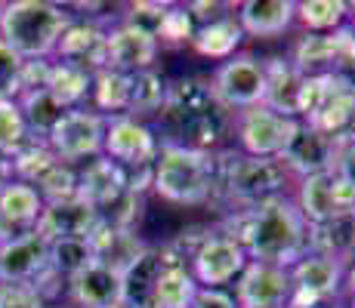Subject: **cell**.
Listing matches in <instances>:
<instances>
[{"label":"cell","mask_w":355,"mask_h":308,"mask_svg":"<svg viewBox=\"0 0 355 308\" xmlns=\"http://www.w3.org/2000/svg\"><path fill=\"white\" fill-rule=\"evenodd\" d=\"M216 161V188L226 191L229 201L250 210L263 201L284 194L291 173L278 157H248V154H223Z\"/></svg>","instance_id":"5"},{"label":"cell","mask_w":355,"mask_h":308,"mask_svg":"<svg viewBox=\"0 0 355 308\" xmlns=\"http://www.w3.org/2000/svg\"><path fill=\"white\" fill-rule=\"evenodd\" d=\"M229 235L244 246L250 262L291 269L297 259L306 256L309 225L297 210L293 197L282 194L257 203L250 210H241V216L232 222Z\"/></svg>","instance_id":"1"},{"label":"cell","mask_w":355,"mask_h":308,"mask_svg":"<svg viewBox=\"0 0 355 308\" xmlns=\"http://www.w3.org/2000/svg\"><path fill=\"white\" fill-rule=\"evenodd\" d=\"M297 22L306 34H331L349 22V3L343 0H303L297 3Z\"/></svg>","instance_id":"32"},{"label":"cell","mask_w":355,"mask_h":308,"mask_svg":"<svg viewBox=\"0 0 355 308\" xmlns=\"http://www.w3.org/2000/svg\"><path fill=\"white\" fill-rule=\"evenodd\" d=\"M170 256L155 246H142L133 259L121 269L124 278V308H148L152 305V293L158 284L161 271L167 269Z\"/></svg>","instance_id":"20"},{"label":"cell","mask_w":355,"mask_h":308,"mask_svg":"<svg viewBox=\"0 0 355 308\" xmlns=\"http://www.w3.org/2000/svg\"><path fill=\"white\" fill-rule=\"evenodd\" d=\"M303 123L312 127L315 133L327 136L337 148L349 145V142H355V96L340 90L322 111L312 114V118H306Z\"/></svg>","instance_id":"23"},{"label":"cell","mask_w":355,"mask_h":308,"mask_svg":"<svg viewBox=\"0 0 355 308\" xmlns=\"http://www.w3.org/2000/svg\"><path fill=\"white\" fill-rule=\"evenodd\" d=\"M349 296H352V302H349V308H355V293H349Z\"/></svg>","instance_id":"48"},{"label":"cell","mask_w":355,"mask_h":308,"mask_svg":"<svg viewBox=\"0 0 355 308\" xmlns=\"http://www.w3.org/2000/svg\"><path fill=\"white\" fill-rule=\"evenodd\" d=\"M334 173H337V179H343L346 185H349V188H355V142H349V145H343L337 152Z\"/></svg>","instance_id":"43"},{"label":"cell","mask_w":355,"mask_h":308,"mask_svg":"<svg viewBox=\"0 0 355 308\" xmlns=\"http://www.w3.org/2000/svg\"><path fill=\"white\" fill-rule=\"evenodd\" d=\"M331 74L337 78V84L343 87L346 93H352V96H355V53H352V56L346 59V62H340V65L334 68Z\"/></svg>","instance_id":"44"},{"label":"cell","mask_w":355,"mask_h":308,"mask_svg":"<svg viewBox=\"0 0 355 308\" xmlns=\"http://www.w3.org/2000/svg\"><path fill=\"white\" fill-rule=\"evenodd\" d=\"M68 305L71 308H124V278L121 269L93 262L78 278L68 280Z\"/></svg>","instance_id":"15"},{"label":"cell","mask_w":355,"mask_h":308,"mask_svg":"<svg viewBox=\"0 0 355 308\" xmlns=\"http://www.w3.org/2000/svg\"><path fill=\"white\" fill-rule=\"evenodd\" d=\"M306 253L331 256L349 265V259L355 256V216H337V219H327V222L309 225Z\"/></svg>","instance_id":"22"},{"label":"cell","mask_w":355,"mask_h":308,"mask_svg":"<svg viewBox=\"0 0 355 308\" xmlns=\"http://www.w3.org/2000/svg\"><path fill=\"white\" fill-rule=\"evenodd\" d=\"M12 182V170H10V161H3L0 157V191H3V185Z\"/></svg>","instance_id":"45"},{"label":"cell","mask_w":355,"mask_h":308,"mask_svg":"<svg viewBox=\"0 0 355 308\" xmlns=\"http://www.w3.org/2000/svg\"><path fill=\"white\" fill-rule=\"evenodd\" d=\"M40 213H44V197L37 194L34 185L16 182V179L10 185H3V191H0V219L10 228L28 235V231H34V225H37Z\"/></svg>","instance_id":"24"},{"label":"cell","mask_w":355,"mask_h":308,"mask_svg":"<svg viewBox=\"0 0 355 308\" xmlns=\"http://www.w3.org/2000/svg\"><path fill=\"white\" fill-rule=\"evenodd\" d=\"M303 120L282 118L266 105H254L248 111H238L235 118V139L241 154L248 157H282L288 145L297 139Z\"/></svg>","instance_id":"6"},{"label":"cell","mask_w":355,"mask_h":308,"mask_svg":"<svg viewBox=\"0 0 355 308\" xmlns=\"http://www.w3.org/2000/svg\"><path fill=\"white\" fill-rule=\"evenodd\" d=\"M337 152L340 148L334 145L327 136L315 133L312 127H300L297 139L288 145V152H284L278 161L284 163V170H288L291 176H300V179H306V176H315V173H331L334 170V161H337Z\"/></svg>","instance_id":"19"},{"label":"cell","mask_w":355,"mask_h":308,"mask_svg":"<svg viewBox=\"0 0 355 308\" xmlns=\"http://www.w3.org/2000/svg\"><path fill=\"white\" fill-rule=\"evenodd\" d=\"M167 6L170 3H161V0H139V3H130L127 6V12H124V19H121V22L155 37L158 28H161V19H164V12H167Z\"/></svg>","instance_id":"38"},{"label":"cell","mask_w":355,"mask_h":308,"mask_svg":"<svg viewBox=\"0 0 355 308\" xmlns=\"http://www.w3.org/2000/svg\"><path fill=\"white\" fill-rule=\"evenodd\" d=\"M99 225L96 210L90 207L80 197H68V201H56V203H44V213H40L37 231L46 244L50 241H62V237H90Z\"/></svg>","instance_id":"16"},{"label":"cell","mask_w":355,"mask_h":308,"mask_svg":"<svg viewBox=\"0 0 355 308\" xmlns=\"http://www.w3.org/2000/svg\"><path fill=\"white\" fill-rule=\"evenodd\" d=\"M74 12L53 0H10L0 12V40L22 62L56 56V44Z\"/></svg>","instance_id":"4"},{"label":"cell","mask_w":355,"mask_h":308,"mask_svg":"<svg viewBox=\"0 0 355 308\" xmlns=\"http://www.w3.org/2000/svg\"><path fill=\"white\" fill-rule=\"evenodd\" d=\"M161 44L146 31H136L130 25L118 22L105 28V68L121 74H139L155 68Z\"/></svg>","instance_id":"14"},{"label":"cell","mask_w":355,"mask_h":308,"mask_svg":"<svg viewBox=\"0 0 355 308\" xmlns=\"http://www.w3.org/2000/svg\"><path fill=\"white\" fill-rule=\"evenodd\" d=\"M28 139L31 136H28V127H25L19 99H0V157L10 161Z\"/></svg>","instance_id":"34"},{"label":"cell","mask_w":355,"mask_h":308,"mask_svg":"<svg viewBox=\"0 0 355 308\" xmlns=\"http://www.w3.org/2000/svg\"><path fill=\"white\" fill-rule=\"evenodd\" d=\"M315 308H343V305H337V302H324V305H315Z\"/></svg>","instance_id":"47"},{"label":"cell","mask_w":355,"mask_h":308,"mask_svg":"<svg viewBox=\"0 0 355 308\" xmlns=\"http://www.w3.org/2000/svg\"><path fill=\"white\" fill-rule=\"evenodd\" d=\"M216 102L226 111H248L254 105H263L266 96V65L263 59L250 56V53H235L214 71L210 80Z\"/></svg>","instance_id":"8"},{"label":"cell","mask_w":355,"mask_h":308,"mask_svg":"<svg viewBox=\"0 0 355 308\" xmlns=\"http://www.w3.org/2000/svg\"><path fill=\"white\" fill-rule=\"evenodd\" d=\"M161 120L170 129L173 145L198 148V152H210L226 133V108L216 102L214 90L207 80L182 78L170 84L167 102L161 108Z\"/></svg>","instance_id":"2"},{"label":"cell","mask_w":355,"mask_h":308,"mask_svg":"<svg viewBox=\"0 0 355 308\" xmlns=\"http://www.w3.org/2000/svg\"><path fill=\"white\" fill-rule=\"evenodd\" d=\"M235 22L241 25L244 37H282L297 22V3L293 0H244V3H235Z\"/></svg>","instance_id":"17"},{"label":"cell","mask_w":355,"mask_h":308,"mask_svg":"<svg viewBox=\"0 0 355 308\" xmlns=\"http://www.w3.org/2000/svg\"><path fill=\"white\" fill-rule=\"evenodd\" d=\"M152 191L176 207H204L216 194V154L161 142L152 161Z\"/></svg>","instance_id":"3"},{"label":"cell","mask_w":355,"mask_h":308,"mask_svg":"<svg viewBox=\"0 0 355 308\" xmlns=\"http://www.w3.org/2000/svg\"><path fill=\"white\" fill-rule=\"evenodd\" d=\"M34 188H37V194L44 197V203H56V201H68V197H78V167L56 161L37 182H34Z\"/></svg>","instance_id":"35"},{"label":"cell","mask_w":355,"mask_h":308,"mask_svg":"<svg viewBox=\"0 0 355 308\" xmlns=\"http://www.w3.org/2000/svg\"><path fill=\"white\" fill-rule=\"evenodd\" d=\"M346 287H349V293H355V256L346 265Z\"/></svg>","instance_id":"46"},{"label":"cell","mask_w":355,"mask_h":308,"mask_svg":"<svg viewBox=\"0 0 355 308\" xmlns=\"http://www.w3.org/2000/svg\"><path fill=\"white\" fill-rule=\"evenodd\" d=\"M192 34H195V22L186 12V3H170L155 40L158 44H170V46H182V44H192Z\"/></svg>","instance_id":"37"},{"label":"cell","mask_w":355,"mask_h":308,"mask_svg":"<svg viewBox=\"0 0 355 308\" xmlns=\"http://www.w3.org/2000/svg\"><path fill=\"white\" fill-rule=\"evenodd\" d=\"M158 136L146 120H136L130 114L105 118V136H102V157L118 163L121 170L152 167L158 154Z\"/></svg>","instance_id":"10"},{"label":"cell","mask_w":355,"mask_h":308,"mask_svg":"<svg viewBox=\"0 0 355 308\" xmlns=\"http://www.w3.org/2000/svg\"><path fill=\"white\" fill-rule=\"evenodd\" d=\"M186 12L192 16L195 28H201V25H210V22H220V19L235 16V3H220V0H189Z\"/></svg>","instance_id":"40"},{"label":"cell","mask_w":355,"mask_h":308,"mask_svg":"<svg viewBox=\"0 0 355 308\" xmlns=\"http://www.w3.org/2000/svg\"><path fill=\"white\" fill-rule=\"evenodd\" d=\"M291 275V299L288 308H315L331 299L346 284V262L331 256H318V253H306L303 259L288 269Z\"/></svg>","instance_id":"9"},{"label":"cell","mask_w":355,"mask_h":308,"mask_svg":"<svg viewBox=\"0 0 355 308\" xmlns=\"http://www.w3.org/2000/svg\"><path fill=\"white\" fill-rule=\"evenodd\" d=\"M19 74L22 59L0 40V99H19Z\"/></svg>","instance_id":"39"},{"label":"cell","mask_w":355,"mask_h":308,"mask_svg":"<svg viewBox=\"0 0 355 308\" xmlns=\"http://www.w3.org/2000/svg\"><path fill=\"white\" fill-rule=\"evenodd\" d=\"M0 308H46L31 284H0Z\"/></svg>","instance_id":"41"},{"label":"cell","mask_w":355,"mask_h":308,"mask_svg":"<svg viewBox=\"0 0 355 308\" xmlns=\"http://www.w3.org/2000/svg\"><path fill=\"white\" fill-rule=\"evenodd\" d=\"M167 90L170 84L161 78L155 68L139 74H130V102H127V114L136 120L161 114L164 102H167Z\"/></svg>","instance_id":"29"},{"label":"cell","mask_w":355,"mask_h":308,"mask_svg":"<svg viewBox=\"0 0 355 308\" xmlns=\"http://www.w3.org/2000/svg\"><path fill=\"white\" fill-rule=\"evenodd\" d=\"M241 40H244L241 25L235 22V16H229V19H220V22H210V25L195 28L192 50L204 59L226 62V59L235 56V50L241 46Z\"/></svg>","instance_id":"26"},{"label":"cell","mask_w":355,"mask_h":308,"mask_svg":"<svg viewBox=\"0 0 355 308\" xmlns=\"http://www.w3.org/2000/svg\"><path fill=\"white\" fill-rule=\"evenodd\" d=\"M244 265H248L244 246L229 231H220V235L201 237V244L192 250V269H189V275L195 278L198 287L223 290V287L241 275Z\"/></svg>","instance_id":"11"},{"label":"cell","mask_w":355,"mask_h":308,"mask_svg":"<svg viewBox=\"0 0 355 308\" xmlns=\"http://www.w3.org/2000/svg\"><path fill=\"white\" fill-rule=\"evenodd\" d=\"M340 90L343 87L337 84L334 74H309V78H303V84H300V120L318 114Z\"/></svg>","instance_id":"36"},{"label":"cell","mask_w":355,"mask_h":308,"mask_svg":"<svg viewBox=\"0 0 355 308\" xmlns=\"http://www.w3.org/2000/svg\"><path fill=\"white\" fill-rule=\"evenodd\" d=\"M96 262L90 237H62V241L46 244V269L62 280L78 278L87 265Z\"/></svg>","instance_id":"28"},{"label":"cell","mask_w":355,"mask_h":308,"mask_svg":"<svg viewBox=\"0 0 355 308\" xmlns=\"http://www.w3.org/2000/svg\"><path fill=\"white\" fill-rule=\"evenodd\" d=\"M90 87H93V74L80 65H71V62H59L50 59V74H46V90L56 96V102L71 111V108H80L87 99H90Z\"/></svg>","instance_id":"25"},{"label":"cell","mask_w":355,"mask_h":308,"mask_svg":"<svg viewBox=\"0 0 355 308\" xmlns=\"http://www.w3.org/2000/svg\"><path fill=\"white\" fill-rule=\"evenodd\" d=\"M192 308H238L235 296L226 290H207V287H198Z\"/></svg>","instance_id":"42"},{"label":"cell","mask_w":355,"mask_h":308,"mask_svg":"<svg viewBox=\"0 0 355 308\" xmlns=\"http://www.w3.org/2000/svg\"><path fill=\"white\" fill-rule=\"evenodd\" d=\"M291 275L288 269L266 262H250L235 278V305L238 308H288Z\"/></svg>","instance_id":"13"},{"label":"cell","mask_w":355,"mask_h":308,"mask_svg":"<svg viewBox=\"0 0 355 308\" xmlns=\"http://www.w3.org/2000/svg\"><path fill=\"white\" fill-rule=\"evenodd\" d=\"M90 102L93 111H99L102 118H118L127 114V102H130V74L121 71H96L93 74V87H90Z\"/></svg>","instance_id":"31"},{"label":"cell","mask_w":355,"mask_h":308,"mask_svg":"<svg viewBox=\"0 0 355 308\" xmlns=\"http://www.w3.org/2000/svg\"><path fill=\"white\" fill-rule=\"evenodd\" d=\"M102 136H105V118L80 105L62 114L56 129L46 136V145L56 154V161L78 167V163H87V157L90 161L102 157Z\"/></svg>","instance_id":"7"},{"label":"cell","mask_w":355,"mask_h":308,"mask_svg":"<svg viewBox=\"0 0 355 308\" xmlns=\"http://www.w3.org/2000/svg\"><path fill=\"white\" fill-rule=\"evenodd\" d=\"M266 65V96L263 105L282 118L300 120V84L303 74L291 65V59H269Z\"/></svg>","instance_id":"21"},{"label":"cell","mask_w":355,"mask_h":308,"mask_svg":"<svg viewBox=\"0 0 355 308\" xmlns=\"http://www.w3.org/2000/svg\"><path fill=\"white\" fill-rule=\"evenodd\" d=\"M19 108H22V118H25V127H28L31 139H46L65 114V108L59 105L56 96L46 90V87L44 90L22 93L19 96Z\"/></svg>","instance_id":"30"},{"label":"cell","mask_w":355,"mask_h":308,"mask_svg":"<svg viewBox=\"0 0 355 308\" xmlns=\"http://www.w3.org/2000/svg\"><path fill=\"white\" fill-rule=\"evenodd\" d=\"M56 163V154L50 152L46 139H28L16 154L10 157V170H12V179L16 182H28L34 185L46 170Z\"/></svg>","instance_id":"33"},{"label":"cell","mask_w":355,"mask_h":308,"mask_svg":"<svg viewBox=\"0 0 355 308\" xmlns=\"http://www.w3.org/2000/svg\"><path fill=\"white\" fill-rule=\"evenodd\" d=\"M46 269V241L37 231L0 244V284H34Z\"/></svg>","instance_id":"18"},{"label":"cell","mask_w":355,"mask_h":308,"mask_svg":"<svg viewBox=\"0 0 355 308\" xmlns=\"http://www.w3.org/2000/svg\"><path fill=\"white\" fill-rule=\"evenodd\" d=\"M195 293H198V284L189 275V269L180 259H170L167 269L161 271L158 284H155L152 305L148 308H192Z\"/></svg>","instance_id":"27"},{"label":"cell","mask_w":355,"mask_h":308,"mask_svg":"<svg viewBox=\"0 0 355 308\" xmlns=\"http://www.w3.org/2000/svg\"><path fill=\"white\" fill-rule=\"evenodd\" d=\"M0 12H3V3H0Z\"/></svg>","instance_id":"49"},{"label":"cell","mask_w":355,"mask_h":308,"mask_svg":"<svg viewBox=\"0 0 355 308\" xmlns=\"http://www.w3.org/2000/svg\"><path fill=\"white\" fill-rule=\"evenodd\" d=\"M293 203L303 213L306 225H318L337 216H355V188L337 179L334 170L331 173H315L300 179Z\"/></svg>","instance_id":"12"}]
</instances>
